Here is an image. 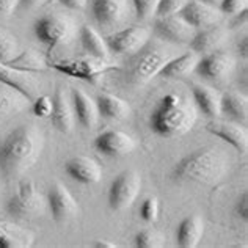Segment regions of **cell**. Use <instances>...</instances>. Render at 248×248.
I'll return each mask as SVG.
<instances>
[{
	"mask_svg": "<svg viewBox=\"0 0 248 248\" xmlns=\"http://www.w3.org/2000/svg\"><path fill=\"white\" fill-rule=\"evenodd\" d=\"M44 148V135L33 124H24L0 141V174L17 179L33 167Z\"/></svg>",
	"mask_w": 248,
	"mask_h": 248,
	"instance_id": "cell-1",
	"label": "cell"
},
{
	"mask_svg": "<svg viewBox=\"0 0 248 248\" xmlns=\"http://www.w3.org/2000/svg\"><path fill=\"white\" fill-rule=\"evenodd\" d=\"M197 118V108L187 97L168 93L155 104L149 116V127L160 139H176L190 132Z\"/></svg>",
	"mask_w": 248,
	"mask_h": 248,
	"instance_id": "cell-2",
	"label": "cell"
},
{
	"mask_svg": "<svg viewBox=\"0 0 248 248\" xmlns=\"http://www.w3.org/2000/svg\"><path fill=\"white\" fill-rule=\"evenodd\" d=\"M231 162L218 148L207 146L184 155L171 168L174 181L198 182V184H218L230 171Z\"/></svg>",
	"mask_w": 248,
	"mask_h": 248,
	"instance_id": "cell-3",
	"label": "cell"
},
{
	"mask_svg": "<svg viewBox=\"0 0 248 248\" xmlns=\"http://www.w3.org/2000/svg\"><path fill=\"white\" fill-rule=\"evenodd\" d=\"M173 58L171 50L164 46H145L139 52H135L126 63V80L132 85H141L159 76L160 69L165 63Z\"/></svg>",
	"mask_w": 248,
	"mask_h": 248,
	"instance_id": "cell-4",
	"label": "cell"
},
{
	"mask_svg": "<svg viewBox=\"0 0 248 248\" xmlns=\"http://www.w3.org/2000/svg\"><path fill=\"white\" fill-rule=\"evenodd\" d=\"M33 33L38 41L46 44L49 49H54L57 46L69 44L74 40L77 25L71 16L54 13L36 19L33 24Z\"/></svg>",
	"mask_w": 248,
	"mask_h": 248,
	"instance_id": "cell-5",
	"label": "cell"
},
{
	"mask_svg": "<svg viewBox=\"0 0 248 248\" xmlns=\"http://www.w3.org/2000/svg\"><path fill=\"white\" fill-rule=\"evenodd\" d=\"M46 206L44 197L33 181H22L16 192L6 201V212L13 217L30 218L43 214Z\"/></svg>",
	"mask_w": 248,
	"mask_h": 248,
	"instance_id": "cell-6",
	"label": "cell"
},
{
	"mask_svg": "<svg viewBox=\"0 0 248 248\" xmlns=\"http://www.w3.org/2000/svg\"><path fill=\"white\" fill-rule=\"evenodd\" d=\"M141 190V176L135 170H126L112 181L107 201L112 211H124L130 207Z\"/></svg>",
	"mask_w": 248,
	"mask_h": 248,
	"instance_id": "cell-7",
	"label": "cell"
},
{
	"mask_svg": "<svg viewBox=\"0 0 248 248\" xmlns=\"http://www.w3.org/2000/svg\"><path fill=\"white\" fill-rule=\"evenodd\" d=\"M52 68L64 76L76 77V79L87 80V82H96L106 73H108V71L120 69V66H116V64L106 63L101 58H94V57L69 58V60L55 62L52 64Z\"/></svg>",
	"mask_w": 248,
	"mask_h": 248,
	"instance_id": "cell-8",
	"label": "cell"
},
{
	"mask_svg": "<svg viewBox=\"0 0 248 248\" xmlns=\"http://www.w3.org/2000/svg\"><path fill=\"white\" fill-rule=\"evenodd\" d=\"M149 36H151V31L146 27L132 25V27L115 31V33L106 36L104 40H106L108 52H112V54L132 55L149 43Z\"/></svg>",
	"mask_w": 248,
	"mask_h": 248,
	"instance_id": "cell-9",
	"label": "cell"
},
{
	"mask_svg": "<svg viewBox=\"0 0 248 248\" xmlns=\"http://www.w3.org/2000/svg\"><path fill=\"white\" fill-rule=\"evenodd\" d=\"M47 206L50 214L58 223H66V221L79 217L80 207L71 192L60 182H55L47 192Z\"/></svg>",
	"mask_w": 248,
	"mask_h": 248,
	"instance_id": "cell-10",
	"label": "cell"
},
{
	"mask_svg": "<svg viewBox=\"0 0 248 248\" xmlns=\"http://www.w3.org/2000/svg\"><path fill=\"white\" fill-rule=\"evenodd\" d=\"M94 149L107 157H123L135 149V140L123 130H104L93 141Z\"/></svg>",
	"mask_w": 248,
	"mask_h": 248,
	"instance_id": "cell-11",
	"label": "cell"
},
{
	"mask_svg": "<svg viewBox=\"0 0 248 248\" xmlns=\"http://www.w3.org/2000/svg\"><path fill=\"white\" fill-rule=\"evenodd\" d=\"M234 69V58L221 50H214L198 58L195 71L207 80H223L231 76Z\"/></svg>",
	"mask_w": 248,
	"mask_h": 248,
	"instance_id": "cell-12",
	"label": "cell"
},
{
	"mask_svg": "<svg viewBox=\"0 0 248 248\" xmlns=\"http://www.w3.org/2000/svg\"><path fill=\"white\" fill-rule=\"evenodd\" d=\"M179 16L195 30L212 27L221 21V13L218 8L201 2V0H188L184 8L179 11Z\"/></svg>",
	"mask_w": 248,
	"mask_h": 248,
	"instance_id": "cell-13",
	"label": "cell"
},
{
	"mask_svg": "<svg viewBox=\"0 0 248 248\" xmlns=\"http://www.w3.org/2000/svg\"><path fill=\"white\" fill-rule=\"evenodd\" d=\"M155 35L174 44H188L197 30L190 27L179 15L159 17L154 24Z\"/></svg>",
	"mask_w": 248,
	"mask_h": 248,
	"instance_id": "cell-14",
	"label": "cell"
},
{
	"mask_svg": "<svg viewBox=\"0 0 248 248\" xmlns=\"http://www.w3.org/2000/svg\"><path fill=\"white\" fill-rule=\"evenodd\" d=\"M64 171L73 181L85 186L97 184L102 179V168L94 159L87 155H76L64 164Z\"/></svg>",
	"mask_w": 248,
	"mask_h": 248,
	"instance_id": "cell-15",
	"label": "cell"
},
{
	"mask_svg": "<svg viewBox=\"0 0 248 248\" xmlns=\"http://www.w3.org/2000/svg\"><path fill=\"white\" fill-rule=\"evenodd\" d=\"M0 82L11 90H16L29 101H33L38 94V90H40V83L31 73L13 69L3 63H0Z\"/></svg>",
	"mask_w": 248,
	"mask_h": 248,
	"instance_id": "cell-16",
	"label": "cell"
},
{
	"mask_svg": "<svg viewBox=\"0 0 248 248\" xmlns=\"http://www.w3.org/2000/svg\"><path fill=\"white\" fill-rule=\"evenodd\" d=\"M212 135L226 141L239 153H247L248 149V132L240 123L236 121H212L206 127Z\"/></svg>",
	"mask_w": 248,
	"mask_h": 248,
	"instance_id": "cell-17",
	"label": "cell"
},
{
	"mask_svg": "<svg viewBox=\"0 0 248 248\" xmlns=\"http://www.w3.org/2000/svg\"><path fill=\"white\" fill-rule=\"evenodd\" d=\"M50 123L58 132L69 134L74 129V110L73 104L68 101L66 93L63 87H58L55 90V94L52 97V113H50Z\"/></svg>",
	"mask_w": 248,
	"mask_h": 248,
	"instance_id": "cell-18",
	"label": "cell"
},
{
	"mask_svg": "<svg viewBox=\"0 0 248 248\" xmlns=\"http://www.w3.org/2000/svg\"><path fill=\"white\" fill-rule=\"evenodd\" d=\"M228 40V30L221 25H212V27H207L203 30H198L197 33L193 35L190 40V49L195 54H209V52L218 50L221 46L225 44Z\"/></svg>",
	"mask_w": 248,
	"mask_h": 248,
	"instance_id": "cell-19",
	"label": "cell"
},
{
	"mask_svg": "<svg viewBox=\"0 0 248 248\" xmlns=\"http://www.w3.org/2000/svg\"><path fill=\"white\" fill-rule=\"evenodd\" d=\"M71 97H73L71 104H73L74 118L77 120V123L85 129L94 127L99 123V110H97L96 101L91 99L85 91L77 88L73 90Z\"/></svg>",
	"mask_w": 248,
	"mask_h": 248,
	"instance_id": "cell-20",
	"label": "cell"
},
{
	"mask_svg": "<svg viewBox=\"0 0 248 248\" xmlns=\"http://www.w3.org/2000/svg\"><path fill=\"white\" fill-rule=\"evenodd\" d=\"M126 0H91L93 19L104 27L118 24L126 15Z\"/></svg>",
	"mask_w": 248,
	"mask_h": 248,
	"instance_id": "cell-21",
	"label": "cell"
},
{
	"mask_svg": "<svg viewBox=\"0 0 248 248\" xmlns=\"http://www.w3.org/2000/svg\"><path fill=\"white\" fill-rule=\"evenodd\" d=\"M204 234V221L200 215H188L176 230V244L181 248L198 247Z\"/></svg>",
	"mask_w": 248,
	"mask_h": 248,
	"instance_id": "cell-22",
	"label": "cell"
},
{
	"mask_svg": "<svg viewBox=\"0 0 248 248\" xmlns=\"http://www.w3.org/2000/svg\"><path fill=\"white\" fill-rule=\"evenodd\" d=\"M96 106H97V110H99V116L107 120L123 121L129 118V115H130L129 104L115 94L101 93L96 97Z\"/></svg>",
	"mask_w": 248,
	"mask_h": 248,
	"instance_id": "cell-23",
	"label": "cell"
},
{
	"mask_svg": "<svg viewBox=\"0 0 248 248\" xmlns=\"http://www.w3.org/2000/svg\"><path fill=\"white\" fill-rule=\"evenodd\" d=\"M198 54L195 52H187L179 57H173L165 63V66L160 69L159 77L164 79H182L192 74L195 71V66L198 63Z\"/></svg>",
	"mask_w": 248,
	"mask_h": 248,
	"instance_id": "cell-24",
	"label": "cell"
},
{
	"mask_svg": "<svg viewBox=\"0 0 248 248\" xmlns=\"http://www.w3.org/2000/svg\"><path fill=\"white\" fill-rule=\"evenodd\" d=\"M220 113L230 116L232 121L245 124L248 120V101L244 94L228 91L220 94Z\"/></svg>",
	"mask_w": 248,
	"mask_h": 248,
	"instance_id": "cell-25",
	"label": "cell"
},
{
	"mask_svg": "<svg viewBox=\"0 0 248 248\" xmlns=\"http://www.w3.org/2000/svg\"><path fill=\"white\" fill-rule=\"evenodd\" d=\"M195 106L209 118H217L220 113V93L206 85H193L192 88Z\"/></svg>",
	"mask_w": 248,
	"mask_h": 248,
	"instance_id": "cell-26",
	"label": "cell"
},
{
	"mask_svg": "<svg viewBox=\"0 0 248 248\" xmlns=\"http://www.w3.org/2000/svg\"><path fill=\"white\" fill-rule=\"evenodd\" d=\"M79 38H80L82 49L87 52L90 57L106 60V58L110 55L106 40H104L93 27H90V25H82L80 31H79Z\"/></svg>",
	"mask_w": 248,
	"mask_h": 248,
	"instance_id": "cell-27",
	"label": "cell"
},
{
	"mask_svg": "<svg viewBox=\"0 0 248 248\" xmlns=\"http://www.w3.org/2000/svg\"><path fill=\"white\" fill-rule=\"evenodd\" d=\"M33 242L30 232L15 225L0 223V248H25Z\"/></svg>",
	"mask_w": 248,
	"mask_h": 248,
	"instance_id": "cell-28",
	"label": "cell"
},
{
	"mask_svg": "<svg viewBox=\"0 0 248 248\" xmlns=\"http://www.w3.org/2000/svg\"><path fill=\"white\" fill-rule=\"evenodd\" d=\"M5 64L13 68V69L24 71V73H36V71H43V69L47 68L44 58L33 49L21 50L17 57H15L11 62L5 63Z\"/></svg>",
	"mask_w": 248,
	"mask_h": 248,
	"instance_id": "cell-29",
	"label": "cell"
},
{
	"mask_svg": "<svg viewBox=\"0 0 248 248\" xmlns=\"http://www.w3.org/2000/svg\"><path fill=\"white\" fill-rule=\"evenodd\" d=\"M27 101V97L17 93L16 90H0V116L21 112Z\"/></svg>",
	"mask_w": 248,
	"mask_h": 248,
	"instance_id": "cell-30",
	"label": "cell"
},
{
	"mask_svg": "<svg viewBox=\"0 0 248 248\" xmlns=\"http://www.w3.org/2000/svg\"><path fill=\"white\" fill-rule=\"evenodd\" d=\"M21 47L16 40V36L5 30H0V63H8L13 58L19 55Z\"/></svg>",
	"mask_w": 248,
	"mask_h": 248,
	"instance_id": "cell-31",
	"label": "cell"
},
{
	"mask_svg": "<svg viewBox=\"0 0 248 248\" xmlns=\"http://www.w3.org/2000/svg\"><path fill=\"white\" fill-rule=\"evenodd\" d=\"M135 247L137 248H160L164 247L165 239L162 234L154 230H141L135 234Z\"/></svg>",
	"mask_w": 248,
	"mask_h": 248,
	"instance_id": "cell-32",
	"label": "cell"
},
{
	"mask_svg": "<svg viewBox=\"0 0 248 248\" xmlns=\"http://www.w3.org/2000/svg\"><path fill=\"white\" fill-rule=\"evenodd\" d=\"M160 214V204L159 200L155 197H149L146 200H143V203L140 206V217L146 223H154L159 218Z\"/></svg>",
	"mask_w": 248,
	"mask_h": 248,
	"instance_id": "cell-33",
	"label": "cell"
},
{
	"mask_svg": "<svg viewBox=\"0 0 248 248\" xmlns=\"http://www.w3.org/2000/svg\"><path fill=\"white\" fill-rule=\"evenodd\" d=\"M130 2L134 5L137 17L141 19V21H146V19L155 15L160 0H130Z\"/></svg>",
	"mask_w": 248,
	"mask_h": 248,
	"instance_id": "cell-34",
	"label": "cell"
},
{
	"mask_svg": "<svg viewBox=\"0 0 248 248\" xmlns=\"http://www.w3.org/2000/svg\"><path fill=\"white\" fill-rule=\"evenodd\" d=\"M188 0H160L155 10V16L165 17V16H174L179 15V11L184 8V5Z\"/></svg>",
	"mask_w": 248,
	"mask_h": 248,
	"instance_id": "cell-35",
	"label": "cell"
},
{
	"mask_svg": "<svg viewBox=\"0 0 248 248\" xmlns=\"http://www.w3.org/2000/svg\"><path fill=\"white\" fill-rule=\"evenodd\" d=\"M31 113L38 118H49L52 113V97L49 96H38L31 104Z\"/></svg>",
	"mask_w": 248,
	"mask_h": 248,
	"instance_id": "cell-36",
	"label": "cell"
},
{
	"mask_svg": "<svg viewBox=\"0 0 248 248\" xmlns=\"http://www.w3.org/2000/svg\"><path fill=\"white\" fill-rule=\"evenodd\" d=\"M248 0H221L218 5V11L221 15H237L242 10H247Z\"/></svg>",
	"mask_w": 248,
	"mask_h": 248,
	"instance_id": "cell-37",
	"label": "cell"
},
{
	"mask_svg": "<svg viewBox=\"0 0 248 248\" xmlns=\"http://www.w3.org/2000/svg\"><path fill=\"white\" fill-rule=\"evenodd\" d=\"M234 215L242 221H248V192H244L236 201L234 206Z\"/></svg>",
	"mask_w": 248,
	"mask_h": 248,
	"instance_id": "cell-38",
	"label": "cell"
},
{
	"mask_svg": "<svg viewBox=\"0 0 248 248\" xmlns=\"http://www.w3.org/2000/svg\"><path fill=\"white\" fill-rule=\"evenodd\" d=\"M19 6V0H0V17L13 15Z\"/></svg>",
	"mask_w": 248,
	"mask_h": 248,
	"instance_id": "cell-39",
	"label": "cell"
},
{
	"mask_svg": "<svg viewBox=\"0 0 248 248\" xmlns=\"http://www.w3.org/2000/svg\"><path fill=\"white\" fill-rule=\"evenodd\" d=\"M60 5H63L64 8H69V10H83L87 6L88 0H55Z\"/></svg>",
	"mask_w": 248,
	"mask_h": 248,
	"instance_id": "cell-40",
	"label": "cell"
},
{
	"mask_svg": "<svg viewBox=\"0 0 248 248\" xmlns=\"http://www.w3.org/2000/svg\"><path fill=\"white\" fill-rule=\"evenodd\" d=\"M47 0H19V6L17 8L21 10H35V8H40L41 5H44Z\"/></svg>",
	"mask_w": 248,
	"mask_h": 248,
	"instance_id": "cell-41",
	"label": "cell"
},
{
	"mask_svg": "<svg viewBox=\"0 0 248 248\" xmlns=\"http://www.w3.org/2000/svg\"><path fill=\"white\" fill-rule=\"evenodd\" d=\"M234 19L231 25L234 29H239V27H245L247 25V21H248V10H242L240 13H237V15H232Z\"/></svg>",
	"mask_w": 248,
	"mask_h": 248,
	"instance_id": "cell-42",
	"label": "cell"
},
{
	"mask_svg": "<svg viewBox=\"0 0 248 248\" xmlns=\"http://www.w3.org/2000/svg\"><path fill=\"white\" fill-rule=\"evenodd\" d=\"M237 54L242 58H248V36L240 38V41L237 43Z\"/></svg>",
	"mask_w": 248,
	"mask_h": 248,
	"instance_id": "cell-43",
	"label": "cell"
},
{
	"mask_svg": "<svg viewBox=\"0 0 248 248\" xmlns=\"http://www.w3.org/2000/svg\"><path fill=\"white\" fill-rule=\"evenodd\" d=\"M94 248H116L115 242H108V240H96L93 244Z\"/></svg>",
	"mask_w": 248,
	"mask_h": 248,
	"instance_id": "cell-44",
	"label": "cell"
},
{
	"mask_svg": "<svg viewBox=\"0 0 248 248\" xmlns=\"http://www.w3.org/2000/svg\"><path fill=\"white\" fill-rule=\"evenodd\" d=\"M239 85H240V88H244V90L248 88V68L247 66L242 69V79H239Z\"/></svg>",
	"mask_w": 248,
	"mask_h": 248,
	"instance_id": "cell-45",
	"label": "cell"
},
{
	"mask_svg": "<svg viewBox=\"0 0 248 248\" xmlns=\"http://www.w3.org/2000/svg\"><path fill=\"white\" fill-rule=\"evenodd\" d=\"M201 2H204V3H207V5L215 6V8H218V5H220L221 0H201Z\"/></svg>",
	"mask_w": 248,
	"mask_h": 248,
	"instance_id": "cell-46",
	"label": "cell"
}]
</instances>
